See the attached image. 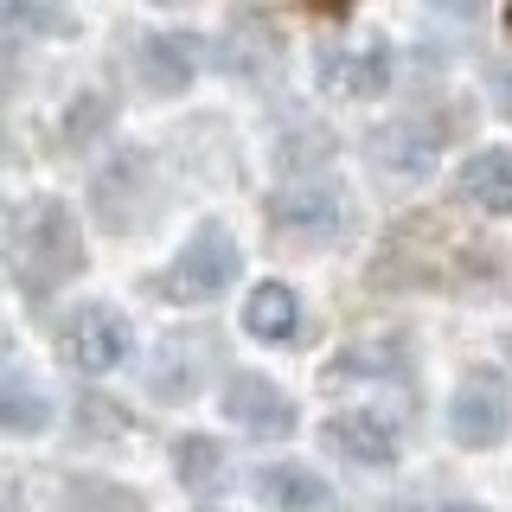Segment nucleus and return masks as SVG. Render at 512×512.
I'll use <instances>...</instances> for the list:
<instances>
[{"instance_id":"f257e3e1","label":"nucleus","mask_w":512,"mask_h":512,"mask_svg":"<svg viewBox=\"0 0 512 512\" xmlns=\"http://www.w3.org/2000/svg\"><path fill=\"white\" fill-rule=\"evenodd\" d=\"M84 269V237H77L71 212L58 199H20L7 212V276L26 288L32 301H45Z\"/></svg>"},{"instance_id":"f03ea898","label":"nucleus","mask_w":512,"mask_h":512,"mask_svg":"<svg viewBox=\"0 0 512 512\" xmlns=\"http://www.w3.org/2000/svg\"><path fill=\"white\" fill-rule=\"evenodd\" d=\"M237 276V244H231V231L224 224H199V231L186 237V250L173 256L167 269L148 282L160 301H180V308H199V301H212L224 295Z\"/></svg>"},{"instance_id":"7ed1b4c3","label":"nucleus","mask_w":512,"mask_h":512,"mask_svg":"<svg viewBox=\"0 0 512 512\" xmlns=\"http://www.w3.org/2000/svg\"><path fill=\"white\" fill-rule=\"evenodd\" d=\"M58 346H64V359H71L77 372H116V365L128 359V346H135V333H128L122 308H109V301H84V308L64 314Z\"/></svg>"},{"instance_id":"20e7f679","label":"nucleus","mask_w":512,"mask_h":512,"mask_svg":"<svg viewBox=\"0 0 512 512\" xmlns=\"http://www.w3.org/2000/svg\"><path fill=\"white\" fill-rule=\"evenodd\" d=\"M327 448L352 468H397V455H404V423H397L391 410H333L327 416Z\"/></svg>"},{"instance_id":"39448f33","label":"nucleus","mask_w":512,"mask_h":512,"mask_svg":"<svg viewBox=\"0 0 512 512\" xmlns=\"http://www.w3.org/2000/svg\"><path fill=\"white\" fill-rule=\"evenodd\" d=\"M269 218H276V231H288V237L327 244V237H340L352 224V205L333 180H301V186H282L276 199H269Z\"/></svg>"},{"instance_id":"423d86ee","label":"nucleus","mask_w":512,"mask_h":512,"mask_svg":"<svg viewBox=\"0 0 512 512\" xmlns=\"http://www.w3.org/2000/svg\"><path fill=\"white\" fill-rule=\"evenodd\" d=\"M90 192H96V218H103L109 231H135V224L154 212V173H148V154H141V148L109 154Z\"/></svg>"},{"instance_id":"0eeeda50","label":"nucleus","mask_w":512,"mask_h":512,"mask_svg":"<svg viewBox=\"0 0 512 512\" xmlns=\"http://www.w3.org/2000/svg\"><path fill=\"white\" fill-rule=\"evenodd\" d=\"M320 90L340 103H372L391 90V45L384 39H346L320 52Z\"/></svg>"},{"instance_id":"6e6552de","label":"nucleus","mask_w":512,"mask_h":512,"mask_svg":"<svg viewBox=\"0 0 512 512\" xmlns=\"http://www.w3.org/2000/svg\"><path fill=\"white\" fill-rule=\"evenodd\" d=\"M512 429V397L506 384L493 372H474L455 384V397H448V436L461 448H493Z\"/></svg>"},{"instance_id":"1a4fd4ad","label":"nucleus","mask_w":512,"mask_h":512,"mask_svg":"<svg viewBox=\"0 0 512 512\" xmlns=\"http://www.w3.org/2000/svg\"><path fill=\"white\" fill-rule=\"evenodd\" d=\"M218 359V340L212 333H167V340L154 346V365H148V397H160V404H186L192 391L205 384V372H212Z\"/></svg>"},{"instance_id":"9d476101","label":"nucleus","mask_w":512,"mask_h":512,"mask_svg":"<svg viewBox=\"0 0 512 512\" xmlns=\"http://www.w3.org/2000/svg\"><path fill=\"white\" fill-rule=\"evenodd\" d=\"M218 404H224V416H231L244 436H288V429H295V404H288L263 372H231Z\"/></svg>"},{"instance_id":"9b49d317","label":"nucleus","mask_w":512,"mask_h":512,"mask_svg":"<svg viewBox=\"0 0 512 512\" xmlns=\"http://www.w3.org/2000/svg\"><path fill=\"white\" fill-rule=\"evenodd\" d=\"M135 71L154 96H180L192 84V71H199V39H186V32H154V39H141Z\"/></svg>"},{"instance_id":"f8f14e48","label":"nucleus","mask_w":512,"mask_h":512,"mask_svg":"<svg viewBox=\"0 0 512 512\" xmlns=\"http://www.w3.org/2000/svg\"><path fill=\"white\" fill-rule=\"evenodd\" d=\"M256 500L276 506V512H327L333 487L308 468V461H269V468L256 474Z\"/></svg>"},{"instance_id":"ddd939ff","label":"nucleus","mask_w":512,"mask_h":512,"mask_svg":"<svg viewBox=\"0 0 512 512\" xmlns=\"http://www.w3.org/2000/svg\"><path fill=\"white\" fill-rule=\"evenodd\" d=\"M244 333L250 340H295L301 333V295L288 282H256L244 301Z\"/></svg>"},{"instance_id":"4468645a","label":"nucleus","mask_w":512,"mask_h":512,"mask_svg":"<svg viewBox=\"0 0 512 512\" xmlns=\"http://www.w3.org/2000/svg\"><path fill=\"white\" fill-rule=\"evenodd\" d=\"M461 192H468V205H480V212L506 218L512 212V148H480L461 167Z\"/></svg>"},{"instance_id":"2eb2a0df","label":"nucleus","mask_w":512,"mask_h":512,"mask_svg":"<svg viewBox=\"0 0 512 512\" xmlns=\"http://www.w3.org/2000/svg\"><path fill=\"white\" fill-rule=\"evenodd\" d=\"M45 410H52V397H45L20 365H7V378H0V423H7L13 436H32V429H45Z\"/></svg>"},{"instance_id":"dca6fc26","label":"nucleus","mask_w":512,"mask_h":512,"mask_svg":"<svg viewBox=\"0 0 512 512\" xmlns=\"http://www.w3.org/2000/svg\"><path fill=\"white\" fill-rule=\"evenodd\" d=\"M372 148H378V160L391 173H429V160H436V135H429L423 122H391Z\"/></svg>"},{"instance_id":"f3484780","label":"nucleus","mask_w":512,"mask_h":512,"mask_svg":"<svg viewBox=\"0 0 512 512\" xmlns=\"http://www.w3.org/2000/svg\"><path fill=\"white\" fill-rule=\"evenodd\" d=\"M404 372V346L397 340H365V346H346L340 359L327 365L333 384H352V378H397Z\"/></svg>"},{"instance_id":"a211bd4d","label":"nucleus","mask_w":512,"mask_h":512,"mask_svg":"<svg viewBox=\"0 0 512 512\" xmlns=\"http://www.w3.org/2000/svg\"><path fill=\"white\" fill-rule=\"evenodd\" d=\"M173 461H180V480H186V487H224V442H212V436H180Z\"/></svg>"},{"instance_id":"6ab92c4d","label":"nucleus","mask_w":512,"mask_h":512,"mask_svg":"<svg viewBox=\"0 0 512 512\" xmlns=\"http://www.w3.org/2000/svg\"><path fill=\"white\" fill-rule=\"evenodd\" d=\"M109 116H116V109H109V96L84 90V96H77V109H71V122H64V135H71V141H90V128H109Z\"/></svg>"},{"instance_id":"aec40b11","label":"nucleus","mask_w":512,"mask_h":512,"mask_svg":"<svg viewBox=\"0 0 512 512\" xmlns=\"http://www.w3.org/2000/svg\"><path fill=\"white\" fill-rule=\"evenodd\" d=\"M493 84H500V96H506L500 109H506V116H512V64H500V71H493Z\"/></svg>"},{"instance_id":"412c9836","label":"nucleus","mask_w":512,"mask_h":512,"mask_svg":"<svg viewBox=\"0 0 512 512\" xmlns=\"http://www.w3.org/2000/svg\"><path fill=\"white\" fill-rule=\"evenodd\" d=\"M442 512H487V506H442Z\"/></svg>"},{"instance_id":"4be33fe9","label":"nucleus","mask_w":512,"mask_h":512,"mask_svg":"<svg viewBox=\"0 0 512 512\" xmlns=\"http://www.w3.org/2000/svg\"><path fill=\"white\" fill-rule=\"evenodd\" d=\"M506 352H512V340H506Z\"/></svg>"}]
</instances>
